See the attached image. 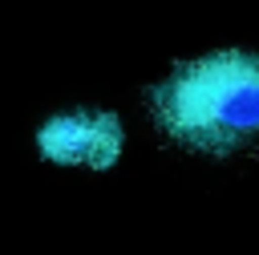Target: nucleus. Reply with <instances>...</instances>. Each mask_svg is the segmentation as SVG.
<instances>
[{
    "label": "nucleus",
    "instance_id": "nucleus-1",
    "mask_svg": "<svg viewBox=\"0 0 259 255\" xmlns=\"http://www.w3.org/2000/svg\"><path fill=\"white\" fill-rule=\"evenodd\" d=\"M154 121L178 146L231 154L259 138V53L219 49L174 65L150 89Z\"/></svg>",
    "mask_w": 259,
    "mask_h": 255
},
{
    "label": "nucleus",
    "instance_id": "nucleus-2",
    "mask_svg": "<svg viewBox=\"0 0 259 255\" xmlns=\"http://www.w3.org/2000/svg\"><path fill=\"white\" fill-rule=\"evenodd\" d=\"M36 150L57 166L109 170L121 158V121L117 113H105V109L57 113L36 130Z\"/></svg>",
    "mask_w": 259,
    "mask_h": 255
}]
</instances>
